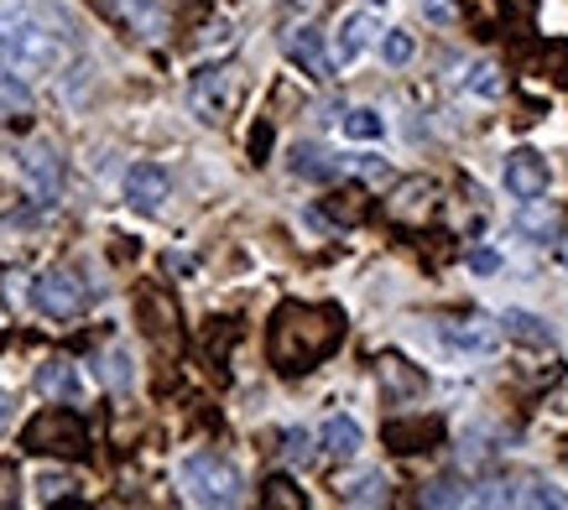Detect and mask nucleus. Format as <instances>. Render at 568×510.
<instances>
[{"instance_id":"obj_28","label":"nucleus","mask_w":568,"mask_h":510,"mask_svg":"<svg viewBox=\"0 0 568 510\" xmlns=\"http://www.w3.org/2000/svg\"><path fill=\"white\" fill-rule=\"evenodd\" d=\"M355 172H361L365 183H386V177H392V167H386L381 156H361V162H355Z\"/></svg>"},{"instance_id":"obj_12","label":"nucleus","mask_w":568,"mask_h":510,"mask_svg":"<svg viewBox=\"0 0 568 510\" xmlns=\"http://www.w3.org/2000/svg\"><path fill=\"white\" fill-rule=\"evenodd\" d=\"M318 442H324L328 459H355V453H361V442H365V432H361V422H355L349 411H334V417L324 422V438Z\"/></svg>"},{"instance_id":"obj_8","label":"nucleus","mask_w":568,"mask_h":510,"mask_svg":"<svg viewBox=\"0 0 568 510\" xmlns=\"http://www.w3.org/2000/svg\"><path fill=\"white\" fill-rule=\"evenodd\" d=\"M376 32H381V21H376V11H345V17H339V27H334V63H339V69H349V63H355V58H361L365 48H371V42H376Z\"/></svg>"},{"instance_id":"obj_25","label":"nucleus","mask_w":568,"mask_h":510,"mask_svg":"<svg viewBox=\"0 0 568 510\" xmlns=\"http://www.w3.org/2000/svg\"><path fill=\"white\" fill-rule=\"evenodd\" d=\"M423 506H475V494L454 490V484H428V490H423Z\"/></svg>"},{"instance_id":"obj_14","label":"nucleus","mask_w":568,"mask_h":510,"mask_svg":"<svg viewBox=\"0 0 568 510\" xmlns=\"http://www.w3.org/2000/svg\"><path fill=\"white\" fill-rule=\"evenodd\" d=\"M32 380L48 401H73V396H79V370H73L69 359H42Z\"/></svg>"},{"instance_id":"obj_2","label":"nucleus","mask_w":568,"mask_h":510,"mask_svg":"<svg viewBox=\"0 0 568 510\" xmlns=\"http://www.w3.org/2000/svg\"><path fill=\"white\" fill-rule=\"evenodd\" d=\"M178 484L189 494L193 506H235L241 500V469L220 453H189L183 469H178Z\"/></svg>"},{"instance_id":"obj_18","label":"nucleus","mask_w":568,"mask_h":510,"mask_svg":"<svg viewBox=\"0 0 568 510\" xmlns=\"http://www.w3.org/2000/svg\"><path fill=\"white\" fill-rule=\"evenodd\" d=\"M32 110V89H27V79L11 69H0V120L11 115H27Z\"/></svg>"},{"instance_id":"obj_17","label":"nucleus","mask_w":568,"mask_h":510,"mask_svg":"<svg viewBox=\"0 0 568 510\" xmlns=\"http://www.w3.org/2000/svg\"><path fill=\"white\" fill-rule=\"evenodd\" d=\"M459 89H465V94H475V100H500V69L496 63H490V58H475V63H469L465 73H459Z\"/></svg>"},{"instance_id":"obj_4","label":"nucleus","mask_w":568,"mask_h":510,"mask_svg":"<svg viewBox=\"0 0 568 510\" xmlns=\"http://www.w3.org/2000/svg\"><path fill=\"white\" fill-rule=\"evenodd\" d=\"M500 183H506V193L517 198V204H532V198H542L552 183V167L548 156L532 152V146H517V152L506 156V167H500Z\"/></svg>"},{"instance_id":"obj_29","label":"nucleus","mask_w":568,"mask_h":510,"mask_svg":"<svg viewBox=\"0 0 568 510\" xmlns=\"http://www.w3.org/2000/svg\"><path fill=\"white\" fill-rule=\"evenodd\" d=\"M11 422H17V396L0 386V438H6V427H11Z\"/></svg>"},{"instance_id":"obj_27","label":"nucleus","mask_w":568,"mask_h":510,"mask_svg":"<svg viewBox=\"0 0 568 510\" xmlns=\"http://www.w3.org/2000/svg\"><path fill=\"white\" fill-rule=\"evenodd\" d=\"M469 272H475V276H496V272H500V255L490 251V245H480V251H469Z\"/></svg>"},{"instance_id":"obj_20","label":"nucleus","mask_w":568,"mask_h":510,"mask_svg":"<svg viewBox=\"0 0 568 510\" xmlns=\"http://www.w3.org/2000/svg\"><path fill=\"white\" fill-rule=\"evenodd\" d=\"M345 500H349V506H381V500H386V475H381V469L355 475L345 484Z\"/></svg>"},{"instance_id":"obj_10","label":"nucleus","mask_w":568,"mask_h":510,"mask_svg":"<svg viewBox=\"0 0 568 510\" xmlns=\"http://www.w3.org/2000/svg\"><path fill=\"white\" fill-rule=\"evenodd\" d=\"M438 339H444L454 355H490V349H496V324H485V318H444V324H438Z\"/></svg>"},{"instance_id":"obj_19","label":"nucleus","mask_w":568,"mask_h":510,"mask_svg":"<svg viewBox=\"0 0 568 510\" xmlns=\"http://www.w3.org/2000/svg\"><path fill=\"white\" fill-rule=\"evenodd\" d=\"M339 131H345L349 141H381L386 136V120H381V110H345V120H339Z\"/></svg>"},{"instance_id":"obj_11","label":"nucleus","mask_w":568,"mask_h":510,"mask_svg":"<svg viewBox=\"0 0 568 510\" xmlns=\"http://www.w3.org/2000/svg\"><path fill=\"white\" fill-rule=\"evenodd\" d=\"M500 334L527 344V349H552V328L542 324L537 313H527V307H506V313H500Z\"/></svg>"},{"instance_id":"obj_7","label":"nucleus","mask_w":568,"mask_h":510,"mask_svg":"<svg viewBox=\"0 0 568 510\" xmlns=\"http://www.w3.org/2000/svg\"><path fill=\"white\" fill-rule=\"evenodd\" d=\"M17 167H21V177L32 183V193L42 204H58V193H63V162H58L52 146H42V141H37V146H21Z\"/></svg>"},{"instance_id":"obj_15","label":"nucleus","mask_w":568,"mask_h":510,"mask_svg":"<svg viewBox=\"0 0 568 510\" xmlns=\"http://www.w3.org/2000/svg\"><path fill=\"white\" fill-rule=\"evenodd\" d=\"M517 235L532 239V245H552V239H558V214H552V208H542L537 198H532V204H521L517 208Z\"/></svg>"},{"instance_id":"obj_24","label":"nucleus","mask_w":568,"mask_h":510,"mask_svg":"<svg viewBox=\"0 0 568 510\" xmlns=\"http://www.w3.org/2000/svg\"><path fill=\"white\" fill-rule=\"evenodd\" d=\"M282 459H287V463H308L313 459V432H308V427H293V432H287Z\"/></svg>"},{"instance_id":"obj_23","label":"nucleus","mask_w":568,"mask_h":510,"mask_svg":"<svg viewBox=\"0 0 568 510\" xmlns=\"http://www.w3.org/2000/svg\"><path fill=\"white\" fill-rule=\"evenodd\" d=\"M37 494H42V500L73 494V475H63V469H42V475H37Z\"/></svg>"},{"instance_id":"obj_22","label":"nucleus","mask_w":568,"mask_h":510,"mask_svg":"<svg viewBox=\"0 0 568 510\" xmlns=\"http://www.w3.org/2000/svg\"><path fill=\"white\" fill-rule=\"evenodd\" d=\"M521 506H552V510H564V506H568V494H564V490H552V484H542V479H532V484L521 490Z\"/></svg>"},{"instance_id":"obj_13","label":"nucleus","mask_w":568,"mask_h":510,"mask_svg":"<svg viewBox=\"0 0 568 510\" xmlns=\"http://www.w3.org/2000/svg\"><path fill=\"white\" fill-rule=\"evenodd\" d=\"M339 172H345V162L328 156L324 146H313V141H303L293 152V177H303V183H334Z\"/></svg>"},{"instance_id":"obj_1","label":"nucleus","mask_w":568,"mask_h":510,"mask_svg":"<svg viewBox=\"0 0 568 510\" xmlns=\"http://www.w3.org/2000/svg\"><path fill=\"white\" fill-rule=\"evenodd\" d=\"M69 63V42L48 32L32 11L0 17V69L11 73H58Z\"/></svg>"},{"instance_id":"obj_9","label":"nucleus","mask_w":568,"mask_h":510,"mask_svg":"<svg viewBox=\"0 0 568 510\" xmlns=\"http://www.w3.org/2000/svg\"><path fill=\"white\" fill-rule=\"evenodd\" d=\"M282 52H287L308 79H328V69H334V52H324V32H318V27H287V32H282Z\"/></svg>"},{"instance_id":"obj_26","label":"nucleus","mask_w":568,"mask_h":510,"mask_svg":"<svg viewBox=\"0 0 568 510\" xmlns=\"http://www.w3.org/2000/svg\"><path fill=\"white\" fill-rule=\"evenodd\" d=\"M417 6H423V17L438 21V27H454V21H459V6H454V0H417Z\"/></svg>"},{"instance_id":"obj_6","label":"nucleus","mask_w":568,"mask_h":510,"mask_svg":"<svg viewBox=\"0 0 568 510\" xmlns=\"http://www.w3.org/2000/svg\"><path fill=\"white\" fill-rule=\"evenodd\" d=\"M235 94H241V84H235V73L230 69H209L199 73V84H193V115L204 120V125H220L230 110H235Z\"/></svg>"},{"instance_id":"obj_5","label":"nucleus","mask_w":568,"mask_h":510,"mask_svg":"<svg viewBox=\"0 0 568 510\" xmlns=\"http://www.w3.org/2000/svg\"><path fill=\"white\" fill-rule=\"evenodd\" d=\"M121 193L136 214H156V208L168 204V193H173V177H168V167H156V162H131L121 177Z\"/></svg>"},{"instance_id":"obj_21","label":"nucleus","mask_w":568,"mask_h":510,"mask_svg":"<svg viewBox=\"0 0 568 510\" xmlns=\"http://www.w3.org/2000/svg\"><path fill=\"white\" fill-rule=\"evenodd\" d=\"M413 37H407V32H396V27H392V32H386V37H381V58H386V69H402V63H413Z\"/></svg>"},{"instance_id":"obj_16","label":"nucleus","mask_w":568,"mask_h":510,"mask_svg":"<svg viewBox=\"0 0 568 510\" xmlns=\"http://www.w3.org/2000/svg\"><path fill=\"white\" fill-rule=\"evenodd\" d=\"M100 375L110 391H131V386H136V359H131V349H125V344H110L100 359Z\"/></svg>"},{"instance_id":"obj_3","label":"nucleus","mask_w":568,"mask_h":510,"mask_svg":"<svg viewBox=\"0 0 568 510\" xmlns=\"http://www.w3.org/2000/svg\"><path fill=\"white\" fill-rule=\"evenodd\" d=\"M32 307L42 318H79L84 313V282L63 266H52V272H37L32 276Z\"/></svg>"}]
</instances>
